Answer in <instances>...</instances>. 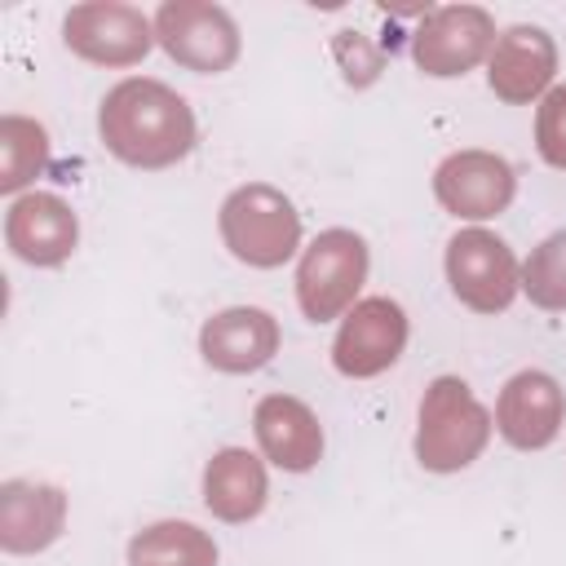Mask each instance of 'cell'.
I'll use <instances>...</instances> for the list:
<instances>
[{"label":"cell","mask_w":566,"mask_h":566,"mask_svg":"<svg viewBox=\"0 0 566 566\" xmlns=\"http://www.w3.org/2000/svg\"><path fill=\"white\" fill-rule=\"evenodd\" d=\"M97 133L128 168H172L195 150V111L164 80L128 75L102 97Z\"/></svg>","instance_id":"obj_1"},{"label":"cell","mask_w":566,"mask_h":566,"mask_svg":"<svg viewBox=\"0 0 566 566\" xmlns=\"http://www.w3.org/2000/svg\"><path fill=\"white\" fill-rule=\"evenodd\" d=\"M491 429H495V420L473 398V389L460 376H438L420 398L416 460L429 473H460L486 451Z\"/></svg>","instance_id":"obj_2"},{"label":"cell","mask_w":566,"mask_h":566,"mask_svg":"<svg viewBox=\"0 0 566 566\" xmlns=\"http://www.w3.org/2000/svg\"><path fill=\"white\" fill-rule=\"evenodd\" d=\"M217 230L230 256L256 270H274L292 261L301 248V212L270 181H248L230 190L217 212Z\"/></svg>","instance_id":"obj_3"},{"label":"cell","mask_w":566,"mask_h":566,"mask_svg":"<svg viewBox=\"0 0 566 566\" xmlns=\"http://www.w3.org/2000/svg\"><path fill=\"white\" fill-rule=\"evenodd\" d=\"M367 283V239L336 226L323 230L296 265V301L310 323L340 318L358 305V287Z\"/></svg>","instance_id":"obj_4"},{"label":"cell","mask_w":566,"mask_h":566,"mask_svg":"<svg viewBox=\"0 0 566 566\" xmlns=\"http://www.w3.org/2000/svg\"><path fill=\"white\" fill-rule=\"evenodd\" d=\"M442 265H447V283L455 301L469 305L473 314H500L522 292V270H517L513 248L482 226L455 230Z\"/></svg>","instance_id":"obj_5"},{"label":"cell","mask_w":566,"mask_h":566,"mask_svg":"<svg viewBox=\"0 0 566 566\" xmlns=\"http://www.w3.org/2000/svg\"><path fill=\"white\" fill-rule=\"evenodd\" d=\"M155 44L177 66L199 75H217L239 62V27L208 0H164L155 9Z\"/></svg>","instance_id":"obj_6"},{"label":"cell","mask_w":566,"mask_h":566,"mask_svg":"<svg viewBox=\"0 0 566 566\" xmlns=\"http://www.w3.org/2000/svg\"><path fill=\"white\" fill-rule=\"evenodd\" d=\"M62 40L93 66H133L155 49V18L124 0H84L66 13Z\"/></svg>","instance_id":"obj_7"},{"label":"cell","mask_w":566,"mask_h":566,"mask_svg":"<svg viewBox=\"0 0 566 566\" xmlns=\"http://www.w3.org/2000/svg\"><path fill=\"white\" fill-rule=\"evenodd\" d=\"M495 49V18L482 4H442L429 9L411 35V57L424 75L451 80L473 71Z\"/></svg>","instance_id":"obj_8"},{"label":"cell","mask_w":566,"mask_h":566,"mask_svg":"<svg viewBox=\"0 0 566 566\" xmlns=\"http://www.w3.org/2000/svg\"><path fill=\"white\" fill-rule=\"evenodd\" d=\"M407 349V310L389 296H367L358 301L332 340V363L349 380H371L389 371Z\"/></svg>","instance_id":"obj_9"},{"label":"cell","mask_w":566,"mask_h":566,"mask_svg":"<svg viewBox=\"0 0 566 566\" xmlns=\"http://www.w3.org/2000/svg\"><path fill=\"white\" fill-rule=\"evenodd\" d=\"M513 190H517L513 164L504 155H495V150H455L433 172L438 203L460 221L500 217L513 203Z\"/></svg>","instance_id":"obj_10"},{"label":"cell","mask_w":566,"mask_h":566,"mask_svg":"<svg viewBox=\"0 0 566 566\" xmlns=\"http://www.w3.org/2000/svg\"><path fill=\"white\" fill-rule=\"evenodd\" d=\"M553 75H557V44L544 27L517 22L495 35V49L486 57V84L500 102L522 106L531 97H544L553 88Z\"/></svg>","instance_id":"obj_11"},{"label":"cell","mask_w":566,"mask_h":566,"mask_svg":"<svg viewBox=\"0 0 566 566\" xmlns=\"http://www.w3.org/2000/svg\"><path fill=\"white\" fill-rule=\"evenodd\" d=\"M4 239H9V248H13L18 261L49 270V265H62L75 252V243H80V217L71 212V203L62 195L31 190V195H18L9 203Z\"/></svg>","instance_id":"obj_12"},{"label":"cell","mask_w":566,"mask_h":566,"mask_svg":"<svg viewBox=\"0 0 566 566\" xmlns=\"http://www.w3.org/2000/svg\"><path fill=\"white\" fill-rule=\"evenodd\" d=\"M199 354L208 367L226 376H248L261 371L279 354V323L261 305H230L217 310L199 327Z\"/></svg>","instance_id":"obj_13"},{"label":"cell","mask_w":566,"mask_h":566,"mask_svg":"<svg viewBox=\"0 0 566 566\" xmlns=\"http://www.w3.org/2000/svg\"><path fill=\"white\" fill-rule=\"evenodd\" d=\"M566 394L548 371H517L495 398V429L517 451H539L562 433Z\"/></svg>","instance_id":"obj_14"},{"label":"cell","mask_w":566,"mask_h":566,"mask_svg":"<svg viewBox=\"0 0 566 566\" xmlns=\"http://www.w3.org/2000/svg\"><path fill=\"white\" fill-rule=\"evenodd\" d=\"M261 455L283 473H310L323 460V424L292 394H265L252 411Z\"/></svg>","instance_id":"obj_15"},{"label":"cell","mask_w":566,"mask_h":566,"mask_svg":"<svg viewBox=\"0 0 566 566\" xmlns=\"http://www.w3.org/2000/svg\"><path fill=\"white\" fill-rule=\"evenodd\" d=\"M66 526V495L53 482L9 478L0 482V548L4 553H44Z\"/></svg>","instance_id":"obj_16"},{"label":"cell","mask_w":566,"mask_h":566,"mask_svg":"<svg viewBox=\"0 0 566 566\" xmlns=\"http://www.w3.org/2000/svg\"><path fill=\"white\" fill-rule=\"evenodd\" d=\"M265 464L243 447H221L203 469V504L221 522H252L265 509Z\"/></svg>","instance_id":"obj_17"},{"label":"cell","mask_w":566,"mask_h":566,"mask_svg":"<svg viewBox=\"0 0 566 566\" xmlns=\"http://www.w3.org/2000/svg\"><path fill=\"white\" fill-rule=\"evenodd\" d=\"M128 566H217V544L195 522H150L128 539Z\"/></svg>","instance_id":"obj_18"},{"label":"cell","mask_w":566,"mask_h":566,"mask_svg":"<svg viewBox=\"0 0 566 566\" xmlns=\"http://www.w3.org/2000/svg\"><path fill=\"white\" fill-rule=\"evenodd\" d=\"M49 168V133L40 119L4 115L0 119V195L27 190Z\"/></svg>","instance_id":"obj_19"},{"label":"cell","mask_w":566,"mask_h":566,"mask_svg":"<svg viewBox=\"0 0 566 566\" xmlns=\"http://www.w3.org/2000/svg\"><path fill=\"white\" fill-rule=\"evenodd\" d=\"M522 292L539 310H566V230H553L539 248H531L522 265Z\"/></svg>","instance_id":"obj_20"},{"label":"cell","mask_w":566,"mask_h":566,"mask_svg":"<svg viewBox=\"0 0 566 566\" xmlns=\"http://www.w3.org/2000/svg\"><path fill=\"white\" fill-rule=\"evenodd\" d=\"M332 53H336V66H340L345 84H354V88H367V84H376V80H380L385 53H380V49H376L367 35H358V31H336V40H332Z\"/></svg>","instance_id":"obj_21"},{"label":"cell","mask_w":566,"mask_h":566,"mask_svg":"<svg viewBox=\"0 0 566 566\" xmlns=\"http://www.w3.org/2000/svg\"><path fill=\"white\" fill-rule=\"evenodd\" d=\"M535 146L544 164L566 168V84H553L535 111Z\"/></svg>","instance_id":"obj_22"}]
</instances>
